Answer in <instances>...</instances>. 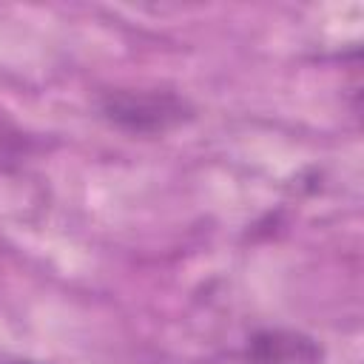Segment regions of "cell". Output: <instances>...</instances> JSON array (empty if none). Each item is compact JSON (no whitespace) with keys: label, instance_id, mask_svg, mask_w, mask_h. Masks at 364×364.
<instances>
[{"label":"cell","instance_id":"6da1fadb","mask_svg":"<svg viewBox=\"0 0 364 364\" xmlns=\"http://www.w3.org/2000/svg\"><path fill=\"white\" fill-rule=\"evenodd\" d=\"M97 105H100L102 119H108L111 125L128 134H139V136L165 134L193 117L191 102L173 91L117 88V91H105Z\"/></svg>","mask_w":364,"mask_h":364},{"label":"cell","instance_id":"7a4b0ae2","mask_svg":"<svg viewBox=\"0 0 364 364\" xmlns=\"http://www.w3.org/2000/svg\"><path fill=\"white\" fill-rule=\"evenodd\" d=\"M247 364H321V347L296 330H259L245 344Z\"/></svg>","mask_w":364,"mask_h":364},{"label":"cell","instance_id":"3957f363","mask_svg":"<svg viewBox=\"0 0 364 364\" xmlns=\"http://www.w3.org/2000/svg\"><path fill=\"white\" fill-rule=\"evenodd\" d=\"M11 364H34V361H11Z\"/></svg>","mask_w":364,"mask_h":364}]
</instances>
